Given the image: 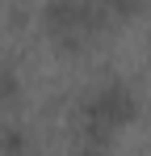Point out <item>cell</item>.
Masks as SVG:
<instances>
[{
  "mask_svg": "<svg viewBox=\"0 0 151 156\" xmlns=\"http://www.w3.org/2000/svg\"><path fill=\"white\" fill-rule=\"evenodd\" d=\"M101 4H105V13H130L139 0H101Z\"/></svg>",
  "mask_w": 151,
  "mask_h": 156,
  "instance_id": "obj_2",
  "label": "cell"
},
{
  "mask_svg": "<svg viewBox=\"0 0 151 156\" xmlns=\"http://www.w3.org/2000/svg\"><path fill=\"white\" fill-rule=\"evenodd\" d=\"M17 97V80H13V72H0V101H13Z\"/></svg>",
  "mask_w": 151,
  "mask_h": 156,
  "instance_id": "obj_1",
  "label": "cell"
}]
</instances>
